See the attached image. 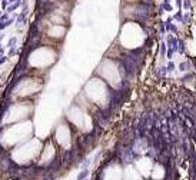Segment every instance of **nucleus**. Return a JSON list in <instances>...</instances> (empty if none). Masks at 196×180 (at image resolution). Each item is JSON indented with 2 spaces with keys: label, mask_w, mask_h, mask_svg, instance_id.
Masks as SVG:
<instances>
[{
  "label": "nucleus",
  "mask_w": 196,
  "mask_h": 180,
  "mask_svg": "<svg viewBox=\"0 0 196 180\" xmlns=\"http://www.w3.org/2000/svg\"><path fill=\"white\" fill-rule=\"evenodd\" d=\"M85 180H86V179H85Z\"/></svg>",
  "instance_id": "nucleus-8"
},
{
  "label": "nucleus",
  "mask_w": 196,
  "mask_h": 180,
  "mask_svg": "<svg viewBox=\"0 0 196 180\" xmlns=\"http://www.w3.org/2000/svg\"><path fill=\"white\" fill-rule=\"evenodd\" d=\"M102 63L106 66V70H103V69L99 67V73H102L105 76V79H106V82L109 83V84L117 87L119 83H120V74H119L117 65L114 63L113 60H110V59H105Z\"/></svg>",
  "instance_id": "nucleus-1"
},
{
  "label": "nucleus",
  "mask_w": 196,
  "mask_h": 180,
  "mask_svg": "<svg viewBox=\"0 0 196 180\" xmlns=\"http://www.w3.org/2000/svg\"><path fill=\"white\" fill-rule=\"evenodd\" d=\"M136 167H138V170H139L140 174L147 176V174H150V172H152V162H150L149 159H146V157L139 159V160L136 162Z\"/></svg>",
  "instance_id": "nucleus-3"
},
{
  "label": "nucleus",
  "mask_w": 196,
  "mask_h": 180,
  "mask_svg": "<svg viewBox=\"0 0 196 180\" xmlns=\"http://www.w3.org/2000/svg\"><path fill=\"white\" fill-rule=\"evenodd\" d=\"M89 176V170L87 169H83L82 172L79 173V176H77V180H85L86 177Z\"/></svg>",
  "instance_id": "nucleus-6"
},
{
  "label": "nucleus",
  "mask_w": 196,
  "mask_h": 180,
  "mask_svg": "<svg viewBox=\"0 0 196 180\" xmlns=\"http://www.w3.org/2000/svg\"><path fill=\"white\" fill-rule=\"evenodd\" d=\"M66 25H49L46 30V36L55 40H62L66 34Z\"/></svg>",
  "instance_id": "nucleus-2"
},
{
  "label": "nucleus",
  "mask_w": 196,
  "mask_h": 180,
  "mask_svg": "<svg viewBox=\"0 0 196 180\" xmlns=\"http://www.w3.org/2000/svg\"><path fill=\"white\" fill-rule=\"evenodd\" d=\"M140 173L139 170H136L133 166H128L126 173H125V180H140Z\"/></svg>",
  "instance_id": "nucleus-4"
},
{
  "label": "nucleus",
  "mask_w": 196,
  "mask_h": 180,
  "mask_svg": "<svg viewBox=\"0 0 196 180\" xmlns=\"http://www.w3.org/2000/svg\"><path fill=\"white\" fill-rule=\"evenodd\" d=\"M152 176L155 177V179H162L165 176V170L162 166H155V169H153V172H152Z\"/></svg>",
  "instance_id": "nucleus-5"
},
{
  "label": "nucleus",
  "mask_w": 196,
  "mask_h": 180,
  "mask_svg": "<svg viewBox=\"0 0 196 180\" xmlns=\"http://www.w3.org/2000/svg\"><path fill=\"white\" fill-rule=\"evenodd\" d=\"M4 62H6V57H1V59H0V65H3Z\"/></svg>",
  "instance_id": "nucleus-7"
}]
</instances>
